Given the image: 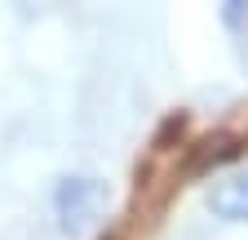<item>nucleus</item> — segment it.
<instances>
[{
    "mask_svg": "<svg viewBox=\"0 0 248 240\" xmlns=\"http://www.w3.org/2000/svg\"><path fill=\"white\" fill-rule=\"evenodd\" d=\"M102 205H107V187L98 183V178H89V173L62 178L58 191H53V214H58V227L67 236H84L93 223H98Z\"/></svg>",
    "mask_w": 248,
    "mask_h": 240,
    "instance_id": "f257e3e1",
    "label": "nucleus"
},
{
    "mask_svg": "<svg viewBox=\"0 0 248 240\" xmlns=\"http://www.w3.org/2000/svg\"><path fill=\"white\" fill-rule=\"evenodd\" d=\"M208 209L222 223H248V173L222 178V183L208 191Z\"/></svg>",
    "mask_w": 248,
    "mask_h": 240,
    "instance_id": "f03ea898",
    "label": "nucleus"
},
{
    "mask_svg": "<svg viewBox=\"0 0 248 240\" xmlns=\"http://www.w3.org/2000/svg\"><path fill=\"white\" fill-rule=\"evenodd\" d=\"M222 18H226L231 32H239L244 18H248V0H222Z\"/></svg>",
    "mask_w": 248,
    "mask_h": 240,
    "instance_id": "7ed1b4c3",
    "label": "nucleus"
}]
</instances>
